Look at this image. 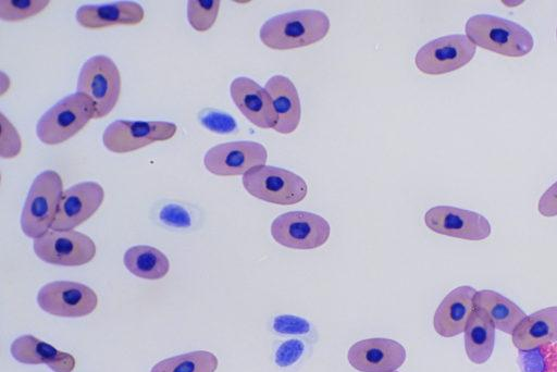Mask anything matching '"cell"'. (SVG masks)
Masks as SVG:
<instances>
[{
  "label": "cell",
  "instance_id": "cell-33",
  "mask_svg": "<svg viewBox=\"0 0 557 372\" xmlns=\"http://www.w3.org/2000/svg\"><path fill=\"white\" fill-rule=\"evenodd\" d=\"M537 210L543 216L557 215V181L541 196Z\"/></svg>",
  "mask_w": 557,
  "mask_h": 372
},
{
  "label": "cell",
  "instance_id": "cell-10",
  "mask_svg": "<svg viewBox=\"0 0 557 372\" xmlns=\"http://www.w3.org/2000/svg\"><path fill=\"white\" fill-rule=\"evenodd\" d=\"M176 131L174 123L165 121L117 120L106 127L102 142L111 152L126 153L156 141L169 140Z\"/></svg>",
  "mask_w": 557,
  "mask_h": 372
},
{
  "label": "cell",
  "instance_id": "cell-34",
  "mask_svg": "<svg viewBox=\"0 0 557 372\" xmlns=\"http://www.w3.org/2000/svg\"><path fill=\"white\" fill-rule=\"evenodd\" d=\"M161 218L172 223L173 225L180 226L187 225L189 221L187 214L184 211L173 207L164 209L161 213Z\"/></svg>",
  "mask_w": 557,
  "mask_h": 372
},
{
  "label": "cell",
  "instance_id": "cell-16",
  "mask_svg": "<svg viewBox=\"0 0 557 372\" xmlns=\"http://www.w3.org/2000/svg\"><path fill=\"white\" fill-rule=\"evenodd\" d=\"M230 94L242 114L260 128H274L277 114L265 88L253 79L239 76L232 80Z\"/></svg>",
  "mask_w": 557,
  "mask_h": 372
},
{
  "label": "cell",
  "instance_id": "cell-15",
  "mask_svg": "<svg viewBox=\"0 0 557 372\" xmlns=\"http://www.w3.org/2000/svg\"><path fill=\"white\" fill-rule=\"evenodd\" d=\"M347 359L360 372H393L404 364L406 349L391 338H367L350 346Z\"/></svg>",
  "mask_w": 557,
  "mask_h": 372
},
{
  "label": "cell",
  "instance_id": "cell-18",
  "mask_svg": "<svg viewBox=\"0 0 557 372\" xmlns=\"http://www.w3.org/2000/svg\"><path fill=\"white\" fill-rule=\"evenodd\" d=\"M143 7L134 1L106 4H84L76 11L77 23L85 28H103L114 25H136L144 18Z\"/></svg>",
  "mask_w": 557,
  "mask_h": 372
},
{
  "label": "cell",
  "instance_id": "cell-20",
  "mask_svg": "<svg viewBox=\"0 0 557 372\" xmlns=\"http://www.w3.org/2000/svg\"><path fill=\"white\" fill-rule=\"evenodd\" d=\"M12 357L25 364H46L54 372H72L75 359L33 335H23L13 340L10 347Z\"/></svg>",
  "mask_w": 557,
  "mask_h": 372
},
{
  "label": "cell",
  "instance_id": "cell-2",
  "mask_svg": "<svg viewBox=\"0 0 557 372\" xmlns=\"http://www.w3.org/2000/svg\"><path fill=\"white\" fill-rule=\"evenodd\" d=\"M466 36L485 50L520 58L531 52L534 40L520 24L492 14H475L465 25Z\"/></svg>",
  "mask_w": 557,
  "mask_h": 372
},
{
  "label": "cell",
  "instance_id": "cell-6",
  "mask_svg": "<svg viewBox=\"0 0 557 372\" xmlns=\"http://www.w3.org/2000/svg\"><path fill=\"white\" fill-rule=\"evenodd\" d=\"M76 89L92 100L95 120L107 116L116 106L121 94L119 67L107 55L90 57L81 67Z\"/></svg>",
  "mask_w": 557,
  "mask_h": 372
},
{
  "label": "cell",
  "instance_id": "cell-13",
  "mask_svg": "<svg viewBox=\"0 0 557 372\" xmlns=\"http://www.w3.org/2000/svg\"><path fill=\"white\" fill-rule=\"evenodd\" d=\"M424 223L437 234L466 240H483L492 232L488 220L482 214L451 206L429 209Z\"/></svg>",
  "mask_w": 557,
  "mask_h": 372
},
{
  "label": "cell",
  "instance_id": "cell-11",
  "mask_svg": "<svg viewBox=\"0 0 557 372\" xmlns=\"http://www.w3.org/2000/svg\"><path fill=\"white\" fill-rule=\"evenodd\" d=\"M37 303L55 317L81 318L94 312L98 297L95 290L82 283L54 281L39 289Z\"/></svg>",
  "mask_w": 557,
  "mask_h": 372
},
{
  "label": "cell",
  "instance_id": "cell-22",
  "mask_svg": "<svg viewBox=\"0 0 557 372\" xmlns=\"http://www.w3.org/2000/svg\"><path fill=\"white\" fill-rule=\"evenodd\" d=\"M495 325L487 314L474 308L465 328V349L469 360L476 364L486 362L494 350Z\"/></svg>",
  "mask_w": 557,
  "mask_h": 372
},
{
  "label": "cell",
  "instance_id": "cell-14",
  "mask_svg": "<svg viewBox=\"0 0 557 372\" xmlns=\"http://www.w3.org/2000/svg\"><path fill=\"white\" fill-rule=\"evenodd\" d=\"M104 199L102 186L96 182L75 184L62 194L51 230L71 231L87 221Z\"/></svg>",
  "mask_w": 557,
  "mask_h": 372
},
{
  "label": "cell",
  "instance_id": "cell-25",
  "mask_svg": "<svg viewBox=\"0 0 557 372\" xmlns=\"http://www.w3.org/2000/svg\"><path fill=\"white\" fill-rule=\"evenodd\" d=\"M218 364L212 352L196 350L161 360L150 372H215Z\"/></svg>",
  "mask_w": 557,
  "mask_h": 372
},
{
  "label": "cell",
  "instance_id": "cell-26",
  "mask_svg": "<svg viewBox=\"0 0 557 372\" xmlns=\"http://www.w3.org/2000/svg\"><path fill=\"white\" fill-rule=\"evenodd\" d=\"M520 372H557V343L518 352Z\"/></svg>",
  "mask_w": 557,
  "mask_h": 372
},
{
  "label": "cell",
  "instance_id": "cell-5",
  "mask_svg": "<svg viewBox=\"0 0 557 372\" xmlns=\"http://www.w3.org/2000/svg\"><path fill=\"white\" fill-rule=\"evenodd\" d=\"M243 185L251 196L275 204L290 206L305 199L308 186L298 174L286 169L261 165L243 175Z\"/></svg>",
  "mask_w": 557,
  "mask_h": 372
},
{
  "label": "cell",
  "instance_id": "cell-21",
  "mask_svg": "<svg viewBox=\"0 0 557 372\" xmlns=\"http://www.w3.org/2000/svg\"><path fill=\"white\" fill-rule=\"evenodd\" d=\"M264 88L277 114L274 129L281 134L293 133L301 117L300 99L294 83L284 75H274L268 79Z\"/></svg>",
  "mask_w": 557,
  "mask_h": 372
},
{
  "label": "cell",
  "instance_id": "cell-3",
  "mask_svg": "<svg viewBox=\"0 0 557 372\" xmlns=\"http://www.w3.org/2000/svg\"><path fill=\"white\" fill-rule=\"evenodd\" d=\"M95 113L92 100L76 91L62 98L41 115L36 125V135L46 145H59L84 128Z\"/></svg>",
  "mask_w": 557,
  "mask_h": 372
},
{
  "label": "cell",
  "instance_id": "cell-1",
  "mask_svg": "<svg viewBox=\"0 0 557 372\" xmlns=\"http://www.w3.org/2000/svg\"><path fill=\"white\" fill-rule=\"evenodd\" d=\"M329 16L314 9L277 14L265 21L259 32L261 42L273 50H290L322 40L329 33Z\"/></svg>",
  "mask_w": 557,
  "mask_h": 372
},
{
  "label": "cell",
  "instance_id": "cell-4",
  "mask_svg": "<svg viewBox=\"0 0 557 372\" xmlns=\"http://www.w3.org/2000/svg\"><path fill=\"white\" fill-rule=\"evenodd\" d=\"M63 194L61 176L51 170L38 174L27 194L21 228L29 238H37L51 228Z\"/></svg>",
  "mask_w": 557,
  "mask_h": 372
},
{
  "label": "cell",
  "instance_id": "cell-31",
  "mask_svg": "<svg viewBox=\"0 0 557 372\" xmlns=\"http://www.w3.org/2000/svg\"><path fill=\"white\" fill-rule=\"evenodd\" d=\"M305 351V344L299 339H288L282 343L275 352V363L286 368L296 363Z\"/></svg>",
  "mask_w": 557,
  "mask_h": 372
},
{
  "label": "cell",
  "instance_id": "cell-19",
  "mask_svg": "<svg viewBox=\"0 0 557 372\" xmlns=\"http://www.w3.org/2000/svg\"><path fill=\"white\" fill-rule=\"evenodd\" d=\"M513 346L520 351L533 350L557 342V306L527 315L511 334Z\"/></svg>",
  "mask_w": 557,
  "mask_h": 372
},
{
  "label": "cell",
  "instance_id": "cell-29",
  "mask_svg": "<svg viewBox=\"0 0 557 372\" xmlns=\"http://www.w3.org/2000/svg\"><path fill=\"white\" fill-rule=\"evenodd\" d=\"M1 138H0V156L4 159L16 157L22 148L20 135L12 123L0 114Z\"/></svg>",
  "mask_w": 557,
  "mask_h": 372
},
{
  "label": "cell",
  "instance_id": "cell-28",
  "mask_svg": "<svg viewBox=\"0 0 557 372\" xmlns=\"http://www.w3.org/2000/svg\"><path fill=\"white\" fill-rule=\"evenodd\" d=\"M49 4L48 0H1L0 18L17 22L40 13Z\"/></svg>",
  "mask_w": 557,
  "mask_h": 372
},
{
  "label": "cell",
  "instance_id": "cell-36",
  "mask_svg": "<svg viewBox=\"0 0 557 372\" xmlns=\"http://www.w3.org/2000/svg\"><path fill=\"white\" fill-rule=\"evenodd\" d=\"M393 372H398V371H393Z\"/></svg>",
  "mask_w": 557,
  "mask_h": 372
},
{
  "label": "cell",
  "instance_id": "cell-23",
  "mask_svg": "<svg viewBox=\"0 0 557 372\" xmlns=\"http://www.w3.org/2000/svg\"><path fill=\"white\" fill-rule=\"evenodd\" d=\"M473 303L487 314L497 330L510 335L527 317L513 301L491 289L476 290Z\"/></svg>",
  "mask_w": 557,
  "mask_h": 372
},
{
  "label": "cell",
  "instance_id": "cell-17",
  "mask_svg": "<svg viewBox=\"0 0 557 372\" xmlns=\"http://www.w3.org/2000/svg\"><path fill=\"white\" fill-rule=\"evenodd\" d=\"M476 290L471 286H459L450 290L438 305L433 327L443 337H454L465 332L474 309Z\"/></svg>",
  "mask_w": 557,
  "mask_h": 372
},
{
  "label": "cell",
  "instance_id": "cell-12",
  "mask_svg": "<svg viewBox=\"0 0 557 372\" xmlns=\"http://www.w3.org/2000/svg\"><path fill=\"white\" fill-rule=\"evenodd\" d=\"M267 159L268 152L262 144L240 140L213 146L206 152L203 163L214 175L236 176L265 165Z\"/></svg>",
  "mask_w": 557,
  "mask_h": 372
},
{
  "label": "cell",
  "instance_id": "cell-30",
  "mask_svg": "<svg viewBox=\"0 0 557 372\" xmlns=\"http://www.w3.org/2000/svg\"><path fill=\"white\" fill-rule=\"evenodd\" d=\"M272 326L282 335H305L310 331V323L306 319L289 314L277 315Z\"/></svg>",
  "mask_w": 557,
  "mask_h": 372
},
{
  "label": "cell",
  "instance_id": "cell-24",
  "mask_svg": "<svg viewBox=\"0 0 557 372\" xmlns=\"http://www.w3.org/2000/svg\"><path fill=\"white\" fill-rule=\"evenodd\" d=\"M123 262L133 275L145 280L162 278L170 269L168 257L159 249L146 245L128 248Z\"/></svg>",
  "mask_w": 557,
  "mask_h": 372
},
{
  "label": "cell",
  "instance_id": "cell-35",
  "mask_svg": "<svg viewBox=\"0 0 557 372\" xmlns=\"http://www.w3.org/2000/svg\"><path fill=\"white\" fill-rule=\"evenodd\" d=\"M556 37H557V28H556Z\"/></svg>",
  "mask_w": 557,
  "mask_h": 372
},
{
  "label": "cell",
  "instance_id": "cell-7",
  "mask_svg": "<svg viewBox=\"0 0 557 372\" xmlns=\"http://www.w3.org/2000/svg\"><path fill=\"white\" fill-rule=\"evenodd\" d=\"M330 233V224L324 218L307 211L280 214L271 224L273 239L290 249L319 248L327 241Z\"/></svg>",
  "mask_w": 557,
  "mask_h": 372
},
{
  "label": "cell",
  "instance_id": "cell-27",
  "mask_svg": "<svg viewBox=\"0 0 557 372\" xmlns=\"http://www.w3.org/2000/svg\"><path fill=\"white\" fill-rule=\"evenodd\" d=\"M219 10V0H189L187 1L188 23L195 30L205 33L215 23Z\"/></svg>",
  "mask_w": 557,
  "mask_h": 372
},
{
  "label": "cell",
  "instance_id": "cell-9",
  "mask_svg": "<svg viewBox=\"0 0 557 372\" xmlns=\"http://www.w3.org/2000/svg\"><path fill=\"white\" fill-rule=\"evenodd\" d=\"M475 51L476 46L466 35L453 34L423 45L414 57V64L424 74H446L468 64Z\"/></svg>",
  "mask_w": 557,
  "mask_h": 372
},
{
  "label": "cell",
  "instance_id": "cell-8",
  "mask_svg": "<svg viewBox=\"0 0 557 372\" xmlns=\"http://www.w3.org/2000/svg\"><path fill=\"white\" fill-rule=\"evenodd\" d=\"M33 248L35 255L44 262L62 266L83 265L96 256L92 239L73 230H50L34 239Z\"/></svg>",
  "mask_w": 557,
  "mask_h": 372
},
{
  "label": "cell",
  "instance_id": "cell-32",
  "mask_svg": "<svg viewBox=\"0 0 557 372\" xmlns=\"http://www.w3.org/2000/svg\"><path fill=\"white\" fill-rule=\"evenodd\" d=\"M201 123L214 133H231L236 128L235 120L218 111H207L201 115Z\"/></svg>",
  "mask_w": 557,
  "mask_h": 372
}]
</instances>
